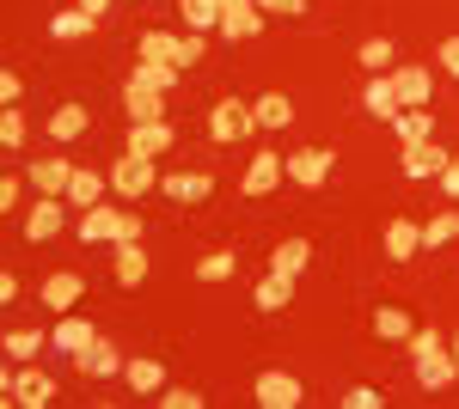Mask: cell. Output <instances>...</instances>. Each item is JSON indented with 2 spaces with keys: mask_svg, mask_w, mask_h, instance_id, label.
Here are the masks:
<instances>
[{
  "mask_svg": "<svg viewBox=\"0 0 459 409\" xmlns=\"http://www.w3.org/2000/svg\"><path fill=\"white\" fill-rule=\"evenodd\" d=\"M166 409H203V391H190V385H166Z\"/></svg>",
  "mask_w": 459,
  "mask_h": 409,
  "instance_id": "40",
  "label": "cell"
},
{
  "mask_svg": "<svg viewBox=\"0 0 459 409\" xmlns=\"http://www.w3.org/2000/svg\"><path fill=\"white\" fill-rule=\"evenodd\" d=\"M392 86H398V104L404 110H429V98H435V73L429 68H392Z\"/></svg>",
  "mask_w": 459,
  "mask_h": 409,
  "instance_id": "6",
  "label": "cell"
},
{
  "mask_svg": "<svg viewBox=\"0 0 459 409\" xmlns=\"http://www.w3.org/2000/svg\"><path fill=\"white\" fill-rule=\"evenodd\" d=\"M129 86H147V92H172V86H178V62H135V68H129Z\"/></svg>",
  "mask_w": 459,
  "mask_h": 409,
  "instance_id": "23",
  "label": "cell"
},
{
  "mask_svg": "<svg viewBox=\"0 0 459 409\" xmlns=\"http://www.w3.org/2000/svg\"><path fill=\"white\" fill-rule=\"evenodd\" d=\"M282 166H288V177H294L300 190H318V183L331 177V153H325V147H300V153H288Z\"/></svg>",
  "mask_w": 459,
  "mask_h": 409,
  "instance_id": "7",
  "label": "cell"
},
{
  "mask_svg": "<svg viewBox=\"0 0 459 409\" xmlns=\"http://www.w3.org/2000/svg\"><path fill=\"white\" fill-rule=\"evenodd\" d=\"M233 6H257V0H221V13H233Z\"/></svg>",
  "mask_w": 459,
  "mask_h": 409,
  "instance_id": "51",
  "label": "cell"
},
{
  "mask_svg": "<svg viewBox=\"0 0 459 409\" xmlns=\"http://www.w3.org/2000/svg\"><path fill=\"white\" fill-rule=\"evenodd\" d=\"M435 348H447V337L441 330H411V354L423 361V354H435Z\"/></svg>",
  "mask_w": 459,
  "mask_h": 409,
  "instance_id": "42",
  "label": "cell"
},
{
  "mask_svg": "<svg viewBox=\"0 0 459 409\" xmlns=\"http://www.w3.org/2000/svg\"><path fill=\"white\" fill-rule=\"evenodd\" d=\"M178 13H184L190 31H214L221 25V0H178Z\"/></svg>",
  "mask_w": 459,
  "mask_h": 409,
  "instance_id": "33",
  "label": "cell"
},
{
  "mask_svg": "<svg viewBox=\"0 0 459 409\" xmlns=\"http://www.w3.org/2000/svg\"><path fill=\"white\" fill-rule=\"evenodd\" d=\"M123 110H129V123H166V92H147V86L123 80Z\"/></svg>",
  "mask_w": 459,
  "mask_h": 409,
  "instance_id": "12",
  "label": "cell"
},
{
  "mask_svg": "<svg viewBox=\"0 0 459 409\" xmlns=\"http://www.w3.org/2000/svg\"><path fill=\"white\" fill-rule=\"evenodd\" d=\"M105 177H110V190H117L123 202H135V196H153V190H160V171H153V159L129 153V147L117 153V166H110Z\"/></svg>",
  "mask_w": 459,
  "mask_h": 409,
  "instance_id": "1",
  "label": "cell"
},
{
  "mask_svg": "<svg viewBox=\"0 0 459 409\" xmlns=\"http://www.w3.org/2000/svg\"><path fill=\"white\" fill-rule=\"evenodd\" d=\"M361 104H368V116H380V123H392L404 104H398V86H392V73H380V80H368V92H361Z\"/></svg>",
  "mask_w": 459,
  "mask_h": 409,
  "instance_id": "20",
  "label": "cell"
},
{
  "mask_svg": "<svg viewBox=\"0 0 459 409\" xmlns=\"http://www.w3.org/2000/svg\"><path fill=\"white\" fill-rule=\"evenodd\" d=\"M135 239H142V214L123 208V214H117V239H110V244H135Z\"/></svg>",
  "mask_w": 459,
  "mask_h": 409,
  "instance_id": "43",
  "label": "cell"
},
{
  "mask_svg": "<svg viewBox=\"0 0 459 409\" xmlns=\"http://www.w3.org/2000/svg\"><path fill=\"white\" fill-rule=\"evenodd\" d=\"M117 281H123V287H142V281H147V251H142V239H135V244H117Z\"/></svg>",
  "mask_w": 459,
  "mask_h": 409,
  "instance_id": "29",
  "label": "cell"
},
{
  "mask_svg": "<svg viewBox=\"0 0 459 409\" xmlns=\"http://www.w3.org/2000/svg\"><path fill=\"white\" fill-rule=\"evenodd\" d=\"M251 116H257V129H288L294 123V98L288 92H264V98L251 104Z\"/></svg>",
  "mask_w": 459,
  "mask_h": 409,
  "instance_id": "21",
  "label": "cell"
},
{
  "mask_svg": "<svg viewBox=\"0 0 459 409\" xmlns=\"http://www.w3.org/2000/svg\"><path fill=\"white\" fill-rule=\"evenodd\" d=\"M99 342V330L86 324V318H74V311H62V324H56V337H49V348H62V354H86Z\"/></svg>",
  "mask_w": 459,
  "mask_h": 409,
  "instance_id": "15",
  "label": "cell"
},
{
  "mask_svg": "<svg viewBox=\"0 0 459 409\" xmlns=\"http://www.w3.org/2000/svg\"><path fill=\"white\" fill-rule=\"evenodd\" d=\"M74 367H80L86 379H117L123 367H129V361H123V354H117V348H110L105 337H99L92 348H86V354H74Z\"/></svg>",
  "mask_w": 459,
  "mask_h": 409,
  "instance_id": "11",
  "label": "cell"
},
{
  "mask_svg": "<svg viewBox=\"0 0 459 409\" xmlns=\"http://www.w3.org/2000/svg\"><path fill=\"white\" fill-rule=\"evenodd\" d=\"M251 391H257V404H264V409H294V404H300V379H294V373H257Z\"/></svg>",
  "mask_w": 459,
  "mask_h": 409,
  "instance_id": "10",
  "label": "cell"
},
{
  "mask_svg": "<svg viewBox=\"0 0 459 409\" xmlns=\"http://www.w3.org/2000/svg\"><path fill=\"white\" fill-rule=\"evenodd\" d=\"M307 263H313V244H307V239H282L276 251H270V269H276V275H300Z\"/></svg>",
  "mask_w": 459,
  "mask_h": 409,
  "instance_id": "27",
  "label": "cell"
},
{
  "mask_svg": "<svg viewBox=\"0 0 459 409\" xmlns=\"http://www.w3.org/2000/svg\"><path fill=\"white\" fill-rule=\"evenodd\" d=\"M172 141H178L172 116H166V123H135V129H129V153H142V159H160V153H172Z\"/></svg>",
  "mask_w": 459,
  "mask_h": 409,
  "instance_id": "9",
  "label": "cell"
},
{
  "mask_svg": "<svg viewBox=\"0 0 459 409\" xmlns=\"http://www.w3.org/2000/svg\"><path fill=\"white\" fill-rule=\"evenodd\" d=\"M454 239H459V214H454V208H441V214L423 226V251H441V244H454Z\"/></svg>",
  "mask_w": 459,
  "mask_h": 409,
  "instance_id": "34",
  "label": "cell"
},
{
  "mask_svg": "<svg viewBox=\"0 0 459 409\" xmlns=\"http://www.w3.org/2000/svg\"><path fill=\"white\" fill-rule=\"evenodd\" d=\"M0 208H6V214L19 208V177H0Z\"/></svg>",
  "mask_w": 459,
  "mask_h": 409,
  "instance_id": "48",
  "label": "cell"
},
{
  "mask_svg": "<svg viewBox=\"0 0 459 409\" xmlns=\"http://www.w3.org/2000/svg\"><path fill=\"white\" fill-rule=\"evenodd\" d=\"M374 337H386V342H411V318L398 306H380L374 311Z\"/></svg>",
  "mask_w": 459,
  "mask_h": 409,
  "instance_id": "36",
  "label": "cell"
},
{
  "mask_svg": "<svg viewBox=\"0 0 459 409\" xmlns=\"http://www.w3.org/2000/svg\"><path fill=\"white\" fill-rule=\"evenodd\" d=\"M160 196H166V202H209L214 177L209 171H166V177H160Z\"/></svg>",
  "mask_w": 459,
  "mask_h": 409,
  "instance_id": "5",
  "label": "cell"
},
{
  "mask_svg": "<svg viewBox=\"0 0 459 409\" xmlns=\"http://www.w3.org/2000/svg\"><path fill=\"white\" fill-rule=\"evenodd\" d=\"M68 177H74L68 159H37L31 166V183L43 190V196H68Z\"/></svg>",
  "mask_w": 459,
  "mask_h": 409,
  "instance_id": "26",
  "label": "cell"
},
{
  "mask_svg": "<svg viewBox=\"0 0 459 409\" xmlns=\"http://www.w3.org/2000/svg\"><path fill=\"white\" fill-rule=\"evenodd\" d=\"M264 31V6H233V13H221V37H257Z\"/></svg>",
  "mask_w": 459,
  "mask_h": 409,
  "instance_id": "28",
  "label": "cell"
},
{
  "mask_svg": "<svg viewBox=\"0 0 459 409\" xmlns=\"http://www.w3.org/2000/svg\"><path fill=\"white\" fill-rule=\"evenodd\" d=\"M43 330H6V342H0V348H6V361H19V367H25V361H37V348H43Z\"/></svg>",
  "mask_w": 459,
  "mask_h": 409,
  "instance_id": "32",
  "label": "cell"
},
{
  "mask_svg": "<svg viewBox=\"0 0 459 409\" xmlns=\"http://www.w3.org/2000/svg\"><path fill=\"white\" fill-rule=\"evenodd\" d=\"M435 183H441V190H447V196H454V202H459V153H454V159H447V171H441Z\"/></svg>",
  "mask_w": 459,
  "mask_h": 409,
  "instance_id": "46",
  "label": "cell"
},
{
  "mask_svg": "<svg viewBox=\"0 0 459 409\" xmlns=\"http://www.w3.org/2000/svg\"><path fill=\"white\" fill-rule=\"evenodd\" d=\"M392 129H398V141H429L435 135V116H429V110H398Z\"/></svg>",
  "mask_w": 459,
  "mask_h": 409,
  "instance_id": "35",
  "label": "cell"
},
{
  "mask_svg": "<svg viewBox=\"0 0 459 409\" xmlns=\"http://www.w3.org/2000/svg\"><path fill=\"white\" fill-rule=\"evenodd\" d=\"M288 177V166H282V153H257L246 166V196H270L276 183Z\"/></svg>",
  "mask_w": 459,
  "mask_h": 409,
  "instance_id": "13",
  "label": "cell"
},
{
  "mask_svg": "<svg viewBox=\"0 0 459 409\" xmlns=\"http://www.w3.org/2000/svg\"><path fill=\"white\" fill-rule=\"evenodd\" d=\"M251 129H257V116H251L246 98H221L209 110V141H246Z\"/></svg>",
  "mask_w": 459,
  "mask_h": 409,
  "instance_id": "3",
  "label": "cell"
},
{
  "mask_svg": "<svg viewBox=\"0 0 459 409\" xmlns=\"http://www.w3.org/2000/svg\"><path fill=\"white\" fill-rule=\"evenodd\" d=\"M80 294H86V281H80V275H49V281H43V294H37V306H49V311H74V300H80Z\"/></svg>",
  "mask_w": 459,
  "mask_h": 409,
  "instance_id": "17",
  "label": "cell"
},
{
  "mask_svg": "<svg viewBox=\"0 0 459 409\" xmlns=\"http://www.w3.org/2000/svg\"><path fill=\"white\" fill-rule=\"evenodd\" d=\"M233 269H239L233 251H209V257H196V281H227Z\"/></svg>",
  "mask_w": 459,
  "mask_h": 409,
  "instance_id": "38",
  "label": "cell"
},
{
  "mask_svg": "<svg viewBox=\"0 0 459 409\" xmlns=\"http://www.w3.org/2000/svg\"><path fill=\"white\" fill-rule=\"evenodd\" d=\"M392 55H398L392 37H368V43H361V68L368 73H392Z\"/></svg>",
  "mask_w": 459,
  "mask_h": 409,
  "instance_id": "37",
  "label": "cell"
},
{
  "mask_svg": "<svg viewBox=\"0 0 459 409\" xmlns=\"http://www.w3.org/2000/svg\"><path fill=\"white\" fill-rule=\"evenodd\" d=\"M74 6H86V13H99V19H105V13L117 6V0H74Z\"/></svg>",
  "mask_w": 459,
  "mask_h": 409,
  "instance_id": "50",
  "label": "cell"
},
{
  "mask_svg": "<svg viewBox=\"0 0 459 409\" xmlns=\"http://www.w3.org/2000/svg\"><path fill=\"white\" fill-rule=\"evenodd\" d=\"M380 404H386V397H380L374 385H355L350 397H343V409H380Z\"/></svg>",
  "mask_w": 459,
  "mask_h": 409,
  "instance_id": "44",
  "label": "cell"
},
{
  "mask_svg": "<svg viewBox=\"0 0 459 409\" xmlns=\"http://www.w3.org/2000/svg\"><path fill=\"white\" fill-rule=\"evenodd\" d=\"M447 159H454V153H447L435 135L429 141H404V177H411V183H417V177H441Z\"/></svg>",
  "mask_w": 459,
  "mask_h": 409,
  "instance_id": "4",
  "label": "cell"
},
{
  "mask_svg": "<svg viewBox=\"0 0 459 409\" xmlns=\"http://www.w3.org/2000/svg\"><path fill=\"white\" fill-rule=\"evenodd\" d=\"M49 31L62 37V43H68V37H92V31H99V13H86V6H62V13L49 19Z\"/></svg>",
  "mask_w": 459,
  "mask_h": 409,
  "instance_id": "25",
  "label": "cell"
},
{
  "mask_svg": "<svg viewBox=\"0 0 459 409\" xmlns=\"http://www.w3.org/2000/svg\"><path fill=\"white\" fill-rule=\"evenodd\" d=\"M203 55H209V37H203V31H190V37H184V49H178V68L203 62Z\"/></svg>",
  "mask_w": 459,
  "mask_h": 409,
  "instance_id": "41",
  "label": "cell"
},
{
  "mask_svg": "<svg viewBox=\"0 0 459 409\" xmlns=\"http://www.w3.org/2000/svg\"><path fill=\"white\" fill-rule=\"evenodd\" d=\"M117 214H123L117 202L86 208V214H80V244H110V239H117Z\"/></svg>",
  "mask_w": 459,
  "mask_h": 409,
  "instance_id": "14",
  "label": "cell"
},
{
  "mask_svg": "<svg viewBox=\"0 0 459 409\" xmlns=\"http://www.w3.org/2000/svg\"><path fill=\"white\" fill-rule=\"evenodd\" d=\"M86 123H92L86 104H62V110L49 116V135H56V141H80V135H86Z\"/></svg>",
  "mask_w": 459,
  "mask_h": 409,
  "instance_id": "31",
  "label": "cell"
},
{
  "mask_svg": "<svg viewBox=\"0 0 459 409\" xmlns=\"http://www.w3.org/2000/svg\"><path fill=\"white\" fill-rule=\"evenodd\" d=\"M0 391H6L0 404H19V409H43V404H49V397H56V379H49V373H37L31 361H25L19 373H6V379H0Z\"/></svg>",
  "mask_w": 459,
  "mask_h": 409,
  "instance_id": "2",
  "label": "cell"
},
{
  "mask_svg": "<svg viewBox=\"0 0 459 409\" xmlns=\"http://www.w3.org/2000/svg\"><path fill=\"white\" fill-rule=\"evenodd\" d=\"M423 251V226H411V220H386V257L392 263H411Z\"/></svg>",
  "mask_w": 459,
  "mask_h": 409,
  "instance_id": "19",
  "label": "cell"
},
{
  "mask_svg": "<svg viewBox=\"0 0 459 409\" xmlns=\"http://www.w3.org/2000/svg\"><path fill=\"white\" fill-rule=\"evenodd\" d=\"M62 220H68V202L62 196H43V202H31V214H25V239H56L62 233Z\"/></svg>",
  "mask_w": 459,
  "mask_h": 409,
  "instance_id": "8",
  "label": "cell"
},
{
  "mask_svg": "<svg viewBox=\"0 0 459 409\" xmlns=\"http://www.w3.org/2000/svg\"><path fill=\"white\" fill-rule=\"evenodd\" d=\"M435 55H441V68H447V73H454V80H459V37H447V43H441Z\"/></svg>",
  "mask_w": 459,
  "mask_h": 409,
  "instance_id": "45",
  "label": "cell"
},
{
  "mask_svg": "<svg viewBox=\"0 0 459 409\" xmlns=\"http://www.w3.org/2000/svg\"><path fill=\"white\" fill-rule=\"evenodd\" d=\"M264 13H282V19H294V13H307V0H257Z\"/></svg>",
  "mask_w": 459,
  "mask_h": 409,
  "instance_id": "47",
  "label": "cell"
},
{
  "mask_svg": "<svg viewBox=\"0 0 459 409\" xmlns=\"http://www.w3.org/2000/svg\"><path fill=\"white\" fill-rule=\"evenodd\" d=\"M0 147H13V153L25 147V110H19V104L0 110Z\"/></svg>",
  "mask_w": 459,
  "mask_h": 409,
  "instance_id": "39",
  "label": "cell"
},
{
  "mask_svg": "<svg viewBox=\"0 0 459 409\" xmlns=\"http://www.w3.org/2000/svg\"><path fill=\"white\" fill-rule=\"evenodd\" d=\"M105 190H110V177H99V171H80V166H74V177H68V208H80V214H86V208L105 202Z\"/></svg>",
  "mask_w": 459,
  "mask_h": 409,
  "instance_id": "18",
  "label": "cell"
},
{
  "mask_svg": "<svg viewBox=\"0 0 459 409\" xmlns=\"http://www.w3.org/2000/svg\"><path fill=\"white\" fill-rule=\"evenodd\" d=\"M454 379H459L454 348H435V354H423V361H417V385H423V391H441V385H454Z\"/></svg>",
  "mask_w": 459,
  "mask_h": 409,
  "instance_id": "16",
  "label": "cell"
},
{
  "mask_svg": "<svg viewBox=\"0 0 459 409\" xmlns=\"http://www.w3.org/2000/svg\"><path fill=\"white\" fill-rule=\"evenodd\" d=\"M123 379H129V391H142V397H160V391H166V367H160V361H129V367H123Z\"/></svg>",
  "mask_w": 459,
  "mask_h": 409,
  "instance_id": "22",
  "label": "cell"
},
{
  "mask_svg": "<svg viewBox=\"0 0 459 409\" xmlns=\"http://www.w3.org/2000/svg\"><path fill=\"white\" fill-rule=\"evenodd\" d=\"M178 49H184V37L172 31H142V43H135L142 62H178Z\"/></svg>",
  "mask_w": 459,
  "mask_h": 409,
  "instance_id": "30",
  "label": "cell"
},
{
  "mask_svg": "<svg viewBox=\"0 0 459 409\" xmlns=\"http://www.w3.org/2000/svg\"><path fill=\"white\" fill-rule=\"evenodd\" d=\"M447 348H454V361H459V337H454V342H447Z\"/></svg>",
  "mask_w": 459,
  "mask_h": 409,
  "instance_id": "52",
  "label": "cell"
},
{
  "mask_svg": "<svg viewBox=\"0 0 459 409\" xmlns=\"http://www.w3.org/2000/svg\"><path fill=\"white\" fill-rule=\"evenodd\" d=\"M0 104H19V73H0Z\"/></svg>",
  "mask_w": 459,
  "mask_h": 409,
  "instance_id": "49",
  "label": "cell"
},
{
  "mask_svg": "<svg viewBox=\"0 0 459 409\" xmlns=\"http://www.w3.org/2000/svg\"><path fill=\"white\" fill-rule=\"evenodd\" d=\"M251 300H257V311H282L288 300H294V275H264V281H257V294H251Z\"/></svg>",
  "mask_w": 459,
  "mask_h": 409,
  "instance_id": "24",
  "label": "cell"
}]
</instances>
